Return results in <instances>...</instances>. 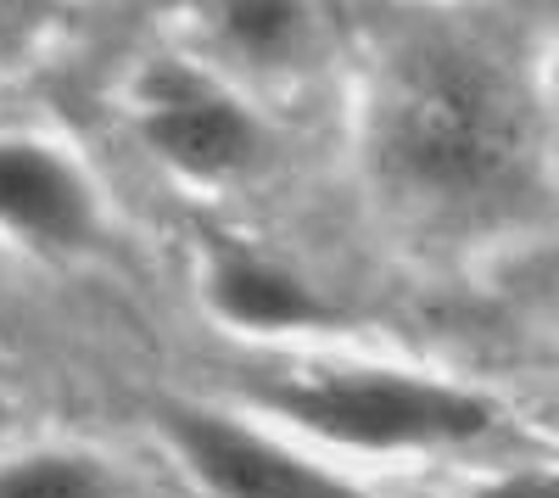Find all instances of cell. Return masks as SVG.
I'll return each instance as SVG.
<instances>
[{
  "label": "cell",
  "instance_id": "obj_1",
  "mask_svg": "<svg viewBox=\"0 0 559 498\" xmlns=\"http://www.w3.org/2000/svg\"><path fill=\"white\" fill-rule=\"evenodd\" d=\"M263 403L274 415H286L297 431L331 448H358V454L448 448L492 426L487 398L403 370H319L263 387Z\"/></svg>",
  "mask_w": 559,
  "mask_h": 498
},
{
  "label": "cell",
  "instance_id": "obj_2",
  "mask_svg": "<svg viewBox=\"0 0 559 498\" xmlns=\"http://www.w3.org/2000/svg\"><path fill=\"white\" fill-rule=\"evenodd\" d=\"M509 146H515V118L476 68H419L392 107V152L414 179L431 186H481L503 168Z\"/></svg>",
  "mask_w": 559,
  "mask_h": 498
},
{
  "label": "cell",
  "instance_id": "obj_3",
  "mask_svg": "<svg viewBox=\"0 0 559 498\" xmlns=\"http://www.w3.org/2000/svg\"><path fill=\"white\" fill-rule=\"evenodd\" d=\"M163 431L207 498H369L336 471L302 460L297 448L213 410H168Z\"/></svg>",
  "mask_w": 559,
  "mask_h": 498
},
{
  "label": "cell",
  "instance_id": "obj_4",
  "mask_svg": "<svg viewBox=\"0 0 559 498\" xmlns=\"http://www.w3.org/2000/svg\"><path fill=\"white\" fill-rule=\"evenodd\" d=\"M0 230L45 247H84L96 230L84 174L39 141H0Z\"/></svg>",
  "mask_w": 559,
  "mask_h": 498
},
{
  "label": "cell",
  "instance_id": "obj_5",
  "mask_svg": "<svg viewBox=\"0 0 559 498\" xmlns=\"http://www.w3.org/2000/svg\"><path fill=\"white\" fill-rule=\"evenodd\" d=\"M146 141L185 174H236L258 157V123L218 90L185 79L152 96Z\"/></svg>",
  "mask_w": 559,
  "mask_h": 498
},
{
  "label": "cell",
  "instance_id": "obj_6",
  "mask_svg": "<svg viewBox=\"0 0 559 498\" xmlns=\"http://www.w3.org/2000/svg\"><path fill=\"white\" fill-rule=\"evenodd\" d=\"M213 308L241 331H302L331 313L297 275L263 258H224L213 269Z\"/></svg>",
  "mask_w": 559,
  "mask_h": 498
},
{
  "label": "cell",
  "instance_id": "obj_7",
  "mask_svg": "<svg viewBox=\"0 0 559 498\" xmlns=\"http://www.w3.org/2000/svg\"><path fill=\"white\" fill-rule=\"evenodd\" d=\"M0 498H118V487L90 454L39 448L0 465Z\"/></svg>",
  "mask_w": 559,
  "mask_h": 498
},
{
  "label": "cell",
  "instance_id": "obj_8",
  "mask_svg": "<svg viewBox=\"0 0 559 498\" xmlns=\"http://www.w3.org/2000/svg\"><path fill=\"white\" fill-rule=\"evenodd\" d=\"M297 17H302V0H224L229 39L258 51V57L280 51V45L297 34Z\"/></svg>",
  "mask_w": 559,
  "mask_h": 498
},
{
  "label": "cell",
  "instance_id": "obj_9",
  "mask_svg": "<svg viewBox=\"0 0 559 498\" xmlns=\"http://www.w3.org/2000/svg\"><path fill=\"white\" fill-rule=\"evenodd\" d=\"M476 498H559V476H503Z\"/></svg>",
  "mask_w": 559,
  "mask_h": 498
}]
</instances>
